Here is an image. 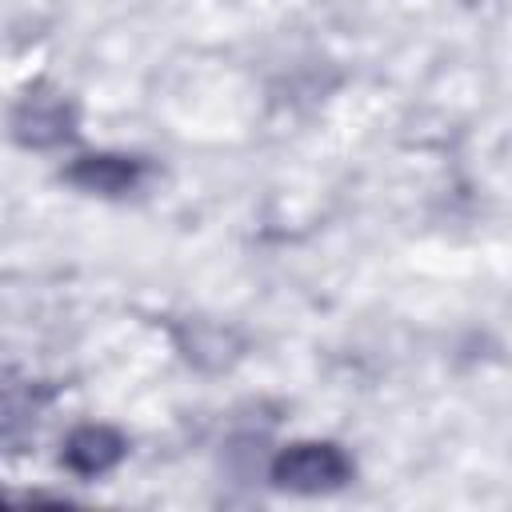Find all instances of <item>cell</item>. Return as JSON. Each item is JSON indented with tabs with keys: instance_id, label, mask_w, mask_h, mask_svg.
<instances>
[{
	"instance_id": "cell-4",
	"label": "cell",
	"mask_w": 512,
	"mask_h": 512,
	"mask_svg": "<svg viewBox=\"0 0 512 512\" xmlns=\"http://www.w3.org/2000/svg\"><path fill=\"white\" fill-rule=\"evenodd\" d=\"M64 176L72 184H80L84 192L120 196L140 180V160H128V156H80Z\"/></svg>"
},
{
	"instance_id": "cell-3",
	"label": "cell",
	"mask_w": 512,
	"mask_h": 512,
	"mask_svg": "<svg viewBox=\"0 0 512 512\" xmlns=\"http://www.w3.org/2000/svg\"><path fill=\"white\" fill-rule=\"evenodd\" d=\"M124 456V440L104 424H84L64 444V464L80 476H100Z\"/></svg>"
},
{
	"instance_id": "cell-1",
	"label": "cell",
	"mask_w": 512,
	"mask_h": 512,
	"mask_svg": "<svg viewBox=\"0 0 512 512\" xmlns=\"http://www.w3.org/2000/svg\"><path fill=\"white\" fill-rule=\"evenodd\" d=\"M348 480H352V460L336 444H324V440L292 444L272 460V484L288 492L312 496V492L344 488Z\"/></svg>"
},
{
	"instance_id": "cell-2",
	"label": "cell",
	"mask_w": 512,
	"mask_h": 512,
	"mask_svg": "<svg viewBox=\"0 0 512 512\" xmlns=\"http://www.w3.org/2000/svg\"><path fill=\"white\" fill-rule=\"evenodd\" d=\"M72 124H76V112L64 96L56 92H28L16 108H12V136L24 144V148H52L60 140L72 136Z\"/></svg>"
}]
</instances>
